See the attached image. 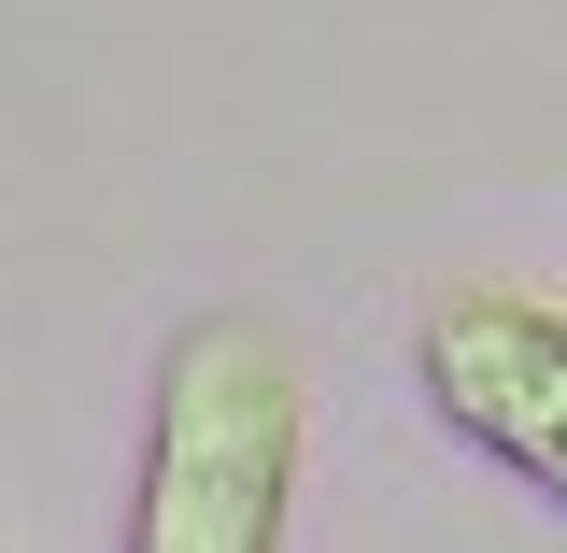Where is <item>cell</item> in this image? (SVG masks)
I'll use <instances>...</instances> for the list:
<instances>
[{"label":"cell","instance_id":"obj_1","mask_svg":"<svg viewBox=\"0 0 567 553\" xmlns=\"http://www.w3.org/2000/svg\"><path fill=\"white\" fill-rule=\"evenodd\" d=\"M298 496V369L256 313H199L156 369V440H142V553H270Z\"/></svg>","mask_w":567,"mask_h":553},{"label":"cell","instance_id":"obj_2","mask_svg":"<svg viewBox=\"0 0 567 553\" xmlns=\"http://www.w3.org/2000/svg\"><path fill=\"white\" fill-rule=\"evenodd\" d=\"M412 383L468 454H496L525 496L567 511V298H539V284H454L425 313V341H412Z\"/></svg>","mask_w":567,"mask_h":553}]
</instances>
